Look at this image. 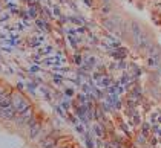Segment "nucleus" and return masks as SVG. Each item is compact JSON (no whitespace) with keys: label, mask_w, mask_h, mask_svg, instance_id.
I'll return each instance as SVG.
<instances>
[{"label":"nucleus","mask_w":161,"mask_h":148,"mask_svg":"<svg viewBox=\"0 0 161 148\" xmlns=\"http://www.w3.org/2000/svg\"><path fill=\"white\" fill-rule=\"evenodd\" d=\"M11 101H13V107L19 111V113H23V111L28 110V107H29L28 102L25 101V98H23L22 95L13 93V95H11Z\"/></svg>","instance_id":"f257e3e1"},{"label":"nucleus","mask_w":161,"mask_h":148,"mask_svg":"<svg viewBox=\"0 0 161 148\" xmlns=\"http://www.w3.org/2000/svg\"><path fill=\"white\" fill-rule=\"evenodd\" d=\"M11 105H13L11 96L2 93V95H0V107H2V109H8V107H11Z\"/></svg>","instance_id":"f03ea898"}]
</instances>
